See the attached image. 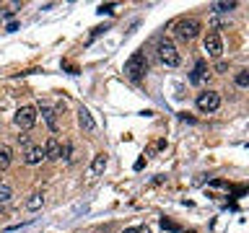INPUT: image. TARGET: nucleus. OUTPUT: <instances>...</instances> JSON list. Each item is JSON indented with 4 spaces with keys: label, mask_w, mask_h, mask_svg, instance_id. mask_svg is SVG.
Returning a JSON list of instances; mask_svg holds the SVG:
<instances>
[{
    "label": "nucleus",
    "mask_w": 249,
    "mask_h": 233,
    "mask_svg": "<svg viewBox=\"0 0 249 233\" xmlns=\"http://www.w3.org/2000/svg\"><path fill=\"white\" fill-rule=\"evenodd\" d=\"M145 70H148V62H145L143 52H135L127 62H124V75H127L130 81H140V78L145 75Z\"/></svg>",
    "instance_id": "nucleus-1"
},
{
    "label": "nucleus",
    "mask_w": 249,
    "mask_h": 233,
    "mask_svg": "<svg viewBox=\"0 0 249 233\" xmlns=\"http://www.w3.org/2000/svg\"><path fill=\"white\" fill-rule=\"evenodd\" d=\"M159 60H161L166 67H177V65H179V52H177L174 42L161 39V42H159Z\"/></svg>",
    "instance_id": "nucleus-2"
},
{
    "label": "nucleus",
    "mask_w": 249,
    "mask_h": 233,
    "mask_svg": "<svg viewBox=\"0 0 249 233\" xmlns=\"http://www.w3.org/2000/svg\"><path fill=\"white\" fill-rule=\"evenodd\" d=\"M200 31V21L197 18H182L177 23V36L184 39V42H192L195 36H197Z\"/></svg>",
    "instance_id": "nucleus-3"
},
{
    "label": "nucleus",
    "mask_w": 249,
    "mask_h": 233,
    "mask_svg": "<svg viewBox=\"0 0 249 233\" xmlns=\"http://www.w3.org/2000/svg\"><path fill=\"white\" fill-rule=\"evenodd\" d=\"M218 106H221V96H218L215 91H202L200 96H197V109H200L202 114L215 112Z\"/></svg>",
    "instance_id": "nucleus-4"
},
{
    "label": "nucleus",
    "mask_w": 249,
    "mask_h": 233,
    "mask_svg": "<svg viewBox=\"0 0 249 233\" xmlns=\"http://www.w3.org/2000/svg\"><path fill=\"white\" fill-rule=\"evenodd\" d=\"M13 122L18 124L21 130H31V127L36 124V109H34V106H21L18 112H16Z\"/></svg>",
    "instance_id": "nucleus-5"
},
{
    "label": "nucleus",
    "mask_w": 249,
    "mask_h": 233,
    "mask_svg": "<svg viewBox=\"0 0 249 233\" xmlns=\"http://www.w3.org/2000/svg\"><path fill=\"white\" fill-rule=\"evenodd\" d=\"M205 52L210 54V57H221V52H223L221 36H218V34H208L205 36Z\"/></svg>",
    "instance_id": "nucleus-6"
},
{
    "label": "nucleus",
    "mask_w": 249,
    "mask_h": 233,
    "mask_svg": "<svg viewBox=\"0 0 249 233\" xmlns=\"http://www.w3.org/2000/svg\"><path fill=\"white\" fill-rule=\"evenodd\" d=\"M42 158H44L42 145H29L26 153H23V163H26V166H36V163H42Z\"/></svg>",
    "instance_id": "nucleus-7"
},
{
    "label": "nucleus",
    "mask_w": 249,
    "mask_h": 233,
    "mask_svg": "<svg viewBox=\"0 0 249 233\" xmlns=\"http://www.w3.org/2000/svg\"><path fill=\"white\" fill-rule=\"evenodd\" d=\"M44 150V158H50V161H54V158H60V153H62V148H60V143L54 137H50L47 140V145L42 148Z\"/></svg>",
    "instance_id": "nucleus-8"
},
{
    "label": "nucleus",
    "mask_w": 249,
    "mask_h": 233,
    "mask_svg": "<svg viewBox=\"0 0 249 233\" xmlns=\"http://www.w3.org/2000/svg\"><path fill=\"white\" fill-rule=\"evenodd\" d=\"M78 119H81V127H83L86 132H93V130H96V122H93V116L89 114V109H81V112H78Z\"/></svg>",
    "instance_id": "nucleus-9"
},
{
    "label": "nucleus",
    "mask_w": 249,
    "mask_h": 233,
    "mask_svg": "<svg viewBox=\"0 0 249 233\" xmlns=\"http://www.w3.org/2000/svg\"><path fill=\"white\" fill-rule=\"evenodd\" d=\"M205 78H208V65H205V62H197V65H195V70H192V75H190V81L192 83H202V81H205Z\"/></svg>",
    "instance_id": "nucleus-10"
},
{
    "label": "nucleus",
    "mask_w": 249,
    "mask_h": 233,
    "mask_svg": "<svg viewBox=\"0 0 249 233\" xmlns=\"http://www.w3.org/2000/svg\"><path fill=\"white\" fill-rule=\"evenodd\" d=\"M104 168H107V155L99 153L96 158H93V163H91V176H99Z\"/></svg>",
    "instance_id": "nucleus-11"
},
{
    "label": "nucleus",
    "mask_w": 249,
    "mask_h": 233,
    "mask_svg": "<svg viewBox=\"0 0 249 233\" xmlns=\"http://www.w3.org/2000/svg\"><path fill=\"white\" fill-rule=\"evenodd\" d=\"M42 116H44V122L50 124V130H52V132H57V116H54V109L42 106Z\"/></svg>",
    "instance_id": "nucleus-12"
},
{
    "label": "nucleus",
    "mask_w": 249,
    "mask_h": 233,
    "mask_svg": "<svg viewBox=\"0 0 249 233\" xmlns=\"http://www.w3.org/2000/svg\"><path fill=\"white\" fill-rule=\"evenodd\" d=\"M11 166V148L8 145H0V171Z\"/></svg>",
    "instance_id": "nucleus-13"
},
{
    "label": "nucleus",
    "mask_w": 249,
    "mask_h": 233,
    "mask_svg": "<svg viewBox=\"0 0 249 233\" xmlns=\"http://www.w3.org/2000/svg\"><path fill=\"white\" fill-rule=\"evenodd\" d=\"M42 205H44V197H42L39 192H36V194H31V197L26 200V207H29V210H39Z\"/></svg>",
    "instance_id": "nucleus-14"
},
{
    "label": "nucleus",
    "mask_w": 249,
    "mask_h": 233,
    "mask_svg": "<svg viewBox=\"0 0 249 233\" xmlns=\"http://www.w3.org/2000/svg\"><path fill=\"white\" fill-rule=\"evenodd\" d=\"M236 85L239 88H247L249 85V70H239L236 73Z\"/></svg>",
    "instance_id": "nucleus-15"
},
{
    "label": "nucleus",
    "mask_w": 249,
    "mask_h": 233,
    "mask_svg": "<svg viewBox=\"0 0 249 233\" xmlns=\"http://www.w3.org/2000/svg\"><path fill=\"white\" fill-rule=\"evenodd\" d=\"M233 8H236V3H215L213 11L215 13H229V11H233Z\"/></svg>",
    "instance_id": "nucleus-16"
},
{
    "label": "nucleus",
    "mask_w": 249,
    "mask_h": 233,
    "mask_svg": "<svg viewBox=\"0 0 249 233\" xmlns=\"http://www.w3.org/2000/svg\"><path fill=\"white\" fill-rule=\"evenodd\" d=\"M8 200H11V186L0 184V202H8Z\"/></svg>",
    "instance_id": "nucleus-17"
},
{
    "label": "nucleus",
    "mask_w": 249,
    "mask_h": 233,
    "mask_svg": "<svg viewBox=\"0 0 249 233\" xmlns=\"http://www.w3.org/2000/svg\"><path fill=\"white\" fill-rule=\"evenodd\" d=\"M161 225H163V231H177V225H174V223H169L166 217H163V220H161Z\"/></svg>",
    "instance_id": "nucleus-18"
},
{
    "label": "nucleus",
    "mask_w": 249,
    "mask_h": 233,
    "mask_svg": "<svg viewBox=\"0 0 249 233\" xmlns=\"http://www.w3.org/2000/svg\"><path fill=\"white\" fill-rule=\"evenodd\" d=\"M112 11H114V5H112V3H109V5H101V8H99V13H112Z\"/></svg>",
    "instance_id": "nucleus-19"
},
{
    "label": "nucleus",
    "mask_w": 249,
    "mask_h": 233,
    "mask_svg": "<svg viewBox=\"0 0 249 233\" xmlns=\"http://www.w3.org/2000/svg\"><path fill=\"white\" fill-rule=\"evenodd\" d=\"M70 153H73V148H70V145H65V148H62V153H60V155H65V158L70 161Z\"/></svg>",
    "instance_id": "nucleus-20"
},
{
    "label": "nucleus",
    "mask_w": 249,
    "mask_h": 233,
    "mask_svg": "<svg viewBox=\"0 0 249 233\" xmlns=\"http://www.w3.org/2000/svg\"><path fill=\"white\" fill-rule=\"evenodd\" d=\"M138 233H151V228H138Z\"/></svg>",
    "instance_id": "nucleus-21"
},
{
    "label": "nucleus",
    "mask_w": 249,
    "mask_h": 233,
    "mask_svg": "<svg viewBox=\"0 0 249 233\" xmlns=\"http://www.w3.org/2000/svg\"><path fill=\"white\" fill-rule=\"evenodd\" d=\"M122 233H138V228H127V231H122Z\"/></svg>",
    "instance_id": "nucleus-22"
},
{
    "label": "nucleus",
    "mask_w": 249,
    "mask_h": 233,
    "mask_svg": "<svg viewBox=\"0 0 249 233\" xmlns=\"http://www.w3.org/2000/svg\"><path fill=\"white\" fill-rule=\"evenodd\" d=\"M184 233H195V231H184Z\"/></svg>",
    "instance_id": "nucleus-23"
}]
</instances>
